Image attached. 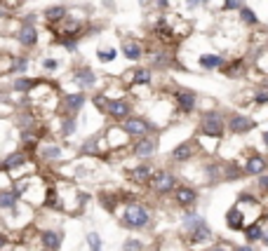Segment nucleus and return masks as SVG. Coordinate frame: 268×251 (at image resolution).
<instances>
[{"label": "nucleus", "instance_id": "nucleus-23", "mask_svg": "<svg viewBox=\"0 0 268 251\" xmlns=\"http://www.w3.org/2000/svg\"><path fill=\"white\" fill-rule=\"evenodd\" d=\"M85 106V94H68L66 97V108H68V113H75V110H80Z\"/></svg>", "mask_w": 268, "mask_h": 251}, {"label": "nucleus", "instance_id": "nucleus-38", "mask_svg": "<svg viewBox=\"0 0 268 251\" xmlns=\"http://www.w3.org/2000/svg\"><path fill=\"white\" fill-rule=\"evenodd\" d=\"M141 249V244L136 242V240H132V242H125V251H139Z\"/></svg>", "mask_w": 268, "mask_h": 251}, {"label": "nucleus", "instance_id": "nucleus-29", "mask_svg": "<svg viewBox=\"0 0 268 251\" xmlns=\"http://www.w3.org/2000/svg\"><path fill=\"white\" fill-rule=\"evenodd\" d=\"M153 66H158V68H165V66H170V56H167L165 52L153 54Z\"/></svg>", "mask_w": 268, "mask_h": 251}, {"label": "nucleus", "instance_id": "nucleus-9", "mask_svg": "<svg viewBox=\"0 0 268 251\" xmlns=\"http://www.w3.org/2000/svg\"><path fill=\"white\" fill-rule=\"evenodd\" d=\"M73 82H78L82 90H92L97 85V75H94V71L89 66H78L73 71Z\"/></svg>", "mask_w": 268, "mask_h": 251}, {"label": "nucleus", "instance_id": "nucleus-22", "mask_svg": "<svg viewBox=\"0 0 268 251\" xmlns=\"http://www.w3.org/2000/svg\"><path fill=\"white\" fill-rule=\"evenodd\" d=\"M40 82H43L40 78H36V80H33V78H17V80H14V90L17 92H31L33 87H38Z\"/></svg>", "mask_w": 268, "mask_h": 251}, {"label": "nucleus", "instance_id": "nucleus-32", "mask_svg": "<svg viewBox=\"0 0 268 251\" xmlns=\"http://www.w3.org/2000/svg\"><path fill=\"white\" fill-rule=\"evenodd\" d=\"M245 5V0H223V9L226 12H233V9H240Z\"/></svg>", "mask_w": 268, "mask_h": 251}, {"label": "nucleus", "instance_id": "nucleus-40", "mask_svg": "<svg viewBox=\"0 0 268 251\" xmlns=\"http://www.w3.org/2000/svg\"><path fill=\"white\" fill-rule=\"evenodd\" d=\"M153 5H155L158 9H167L170 7V0H153Z\"/></svg>", "mask_w": 268, "mask_h": 251}, {"label": "nucleus", "instance_id": "nucleus-11", "mask_svg": "<svg viewBox=\"0 0 268 251\" xmlns=\"http://www.w3.org/2000/svg\"><path fill=\"white\" fill-rule=\"evenodd\" d=\"M268 167V160L264 157V155H259V152H252L250 157H247V162H245V174H264Z\"/></svg>", "mask_w": 268, "mask_h": 251}, {"label": "nucleus", "instance_id": "nucleus-46", "mask_svg": "<svg viewBox=\"0 0 268 251\" xmlns=\"http://www.w3.org/2000/svg\"><path fill=\"white\" fill-rule=\"evenodd\" d=\"M2 244H5V237H0V247H2Z\"/></svg>", "mask_w": 268, "mask_h": 251}, {"label": "nucleus", "instance_id": "nucleus-45", "mask_svg": "<svg viewBox=\"0 0 268 251\" xmlns=\"http://www.w3.org/2000/svg\"><path fill=\"white\" fill-rule=\"evenodd\" d=\"M264 242H266V244H268V233H264Z\"/></svg>", "mask_w": 268, "mask_h": 251}, {"label": "nucleus", "instance_id": "nucleus-43", "mask_svg": "<svg viewBox=\"0 0 268 251\" xmlns=\"http://www.w3.org/2000/svg\"><path fill=\"white\" fill-rule=\"evenodd\" d=\"M261 141H264V146H266V148H268V129H266V132H264V134H261Z\"/></svg>", "mask_w": 268, "mask_h": 251}, {"label": "nucleus", "instance_id": "nucleus-20", "mask_svg": "<svg viewBox=\"0 0 268 251\" xmlns=\"http://www.w3.org/2000/svg\"><path fill=\"white\" fill-rule=\"evenodd\" d=\"M238 12H240V21L245 24V26H252V28L259 26V17H257V12H254L250 5H242Z\"/></svg>", "mask_w": 268, "mask_h": 251}, {"label": "nucleus", "instance_id": "nucleus-14", "mask_svg": "<svg viewBox=\"0 0 268 251\" xmlns=\"http://www.w3.org/2000/svg\"><path fill=\"white\" fill-rule=\"evenodd\" d=\"M68 17V9L64 7V5H52V7L45 9V19H47V24L52 26V24H59L64 19Z\"/></svg>", "mask_w": 268, "mask_h": 251}, {"label": "nucleus", "instance_id": "nucleus-24", "mask_svg": "<svg viewBox=\"0 0 268 251\" xmlns=\"http://www.w3.org/2000/svg\"><path fill=\"white\" fill-rule=\"evenodd\" d=\"M245 240L247 242H259V240H264V230H261V225L259 223H252L247 225V230H245Z\"/></svg>", "mask_w": 268, "mask_h": 251}, {"label": "nucleus", "instance_id": "nucleus-35", "mask_svg": "<svg viewBox=\"0 0 268 251\" xmlns=\"http://www.w3.org/2000/svg\"><path fill=\"white\" fill-rule=\"evenodd\" d=\"M43 68L45 71H57V68H59V61H57V59H45Z\"/></svg>", "mask_w": 268, "mask_h": 251}, {"label": "nucleus", "instance_id": "nucleus-33", "mask_svg": "<svg viewBox=\"0 0 268 251\" xmlns=\"http://www.w3.org/2000/svg\"><path fill=\"white\" fill-rule=\"evenodd\" d=\"M87 242H89V247H92V251H101V240H99L97 233H89L87 235Z\"/></svg>", "mask_w": 268, "mask_h": 251}, {"label": "nucleus", "instance_id": "nucleus-41", "mask_svg": "<svg viewBox=\"0 0 268 251\" xmlns=\"http://www.w3.org/2000/svg\"><path fill=\"white\" fill-rule=\"evenodd\" d=\"M59 155V148H45V157H57Z\"/></svg>", "mask_w": 268, "mask_h": 251}, {"label": "nucleus", "instance_id": "nucleus-44", "mask_svg": "<svg viewBox=\"0 0 268 251\" xmlns=\"http://www.w3.org/2000/svg\"><path fill=\"white\" fill-rule=\"evenodd\" d=\"M209 251H228V249H226V247H212Z\"/></svg>", "mask_w": 268, "mask_h": 251}, {"label": "nucleus", "instance_id": "nucleus-21", "mask_svg": "<svg viewBox=\"0 0 268 251\" xmlns=\"http://www.w3.org/2000/svg\"><path fill=\"white\" fill-rule=\"evenodd\" d=\"M212 237V230L207 228V223L202 221V223H198L193 230H191V242H205V240H209Z\"/></svg>", "mask_w": 268, "mask_h": 251}, {"label": "nucleus", "instance_id": "nucleus-25", "mask_svg": "<svg viewBox=\"0 0 268 251\" xmlns=\"http://www.w3.org/2000/svg\"><path fill=\"white\" fill-rule=\"evenodd\" d=\"M132 82L134 85H151V71L148 68H136L132 73Z\"/></svg>", "mask_w": 268, "mask_h": 251}, {"label": "nucleus", "instance_id": "nucleus-16", "mask_svg": "<svg viewBox=\"0 0 268 251\" xmlns=\"http://www.w3.org/2000/svg\"><path fill=\"white\" fill-rule=\"evenodd\" d=\"M226 223L231 230H242V225H245V218H242V211L238 206H233L228 209V214H226Z\"/></svg>", "mask_w": 268, "mask_h": 251}, {"label": "nucleus", "instance_id": "nucleus-7", "mask_svg": "<svg viewBox=\"0 0 268 251\" xmlns=\"http://www.w3.org/2000/svg\"><path fill=\"white\" fill-rule=\"evenodd\" d=\"M151 186H153V190H155V193L165 195V193H172V190H174L177 181H174V176H172L170 171H158V174H153Z\"/></svg>", "mask_w": 268, "mask_h": 251}, {"label": "nucleus", "instance_id": "nucleus-27", "mask_svg": "<svg viewBox=\"0 0 268 251\" xmlns=\"http://www.w3.org/2000/svg\"><path fill=\"white\" fill-rule=\"evenodd\" d=\"M19 198V193H0V209H5V206H12L14 202H17Z\"/></svg>", "mask_w": 268, "mask_h": 251}, {"label": "nucleus", "instance_id": "nucleus-10", "mask_svg": "<svg viewBox=\"0 0 268 251\" xmlns=\"http://www.w3.org/2000/svg\"><path fill=\"white\" fill-rule=\"evenodd\" d=\"M155 146H158V141H155L153 136H141V139L136 141V146H134V155L141 157V160H146V157H151L153 152H155Z\"/></svg>", "mask_w": 268, "mask_h": 251}, {"label": "nucleus", "instance_id": "nucleus-12", "mask_svg": "<svg viewBox=\"0 0 268 251\" xmlns=\"http://www.w3.org/2000/svg\"><path fill=\"white\" fill-rule=\"evenodd\" d=\"M198 63H200L202 71H221L226 59H223L221 54H200Z\"/></svg>", "mask_w": 268, "mask_h": 251}, {"label": "nucleus", "instance_id": "nucleus-31", "mask_svg": "<svg viewBox=\"0 0 268 251\" xmlns=\"http://www.w3.org/2000/svg\"><path fill=\"white\" fill-rule=\"evenodd\" d=\"M254 103L266 106V103H268V90H257V92H254Z\"/></svg>", "mask_w": 268, "mask_h": 251}, {"label": "nucleus", "instance_id": "nucleus-2", "mask_svg": "<svg viewBox=\"0 0 268 251\" xmlns=\"http://www.w3.org/2000/svg\"><path fill=\"white\" fill-rule=\"evenodd\" d=\"M226 127H228V132H231V134L245 136V134H250L252 129L257 127V120H252V117L245 115V113H231Z\"/></svg>", "mask_w": 268, "mask_h": 251}, {"label": "nucleus", "instance_id": "nucleus-34", "mask_svg": "<svg viewBox=\"0 0 268 251\" xmlns=\"http://www.w3.org/2000/svg\"><path fill=\"white\" fill-rule=\"evenodd\" d=\"M26 68H28V61L24 59V56H21V59H14V71L17 73H24Z\"/></svg>", "mask_w": 268, "mask_h": 251}, {"label": "nucleus", "instance_id": "nucleus-3", "mask_svg": "<svg viewBox=\"0 0 268 251\" xmlns=\"http://www.w3.org/2000/svg\"><path fill=\"white\" fill-rule=\"evenodd\" d=\"M123 129H125V134H130V136H146L148 132H151V122L148 120H143V117H125L123 120Z\"/></svg>", "mask_w": 268, "mask_h": 251}, {"label": "nucleus", "instance_id": "nucleus-30", "mask_svg": "<svg viewBox=\"0 0 268 251\" xmlns=\"http://www.w3.org/2000/svg\"><path fill=\"white\" fill-rule=\"evenodd\" d=\"M73 132H75V117H73V115H66V117H64V134L71 136Z\"/></svg>", "mask_w": 268, "mask_h": 251}, {"label": "nucleus", "instance_id": "nucleus-42", "mask_svg": "<svg viewBox=\"0 0 268 251\" xmlns=\"http://www.w3.org/2000/svg\"><path fill=\"white\" fill-rule=\"evenodd\" d=\"M2 2H5V5H9V7H17V5H21L24 0H2Z\"/></svg>", "mask_w": 268, "mask_h": 251}, {"label": "nucleus", "instance_id": "nucleus-36", "mask_svg": "<svg viewBox=\"0 0 268 251\" xmlns=\"http://www.w3.org/2000/svg\"><path fill=\"white\" fill-rule=\"evenodd\" d=\"M259 188L264 190V193H268V174H261L259 176Z\"/></svg>", "mask_w": 268, "mask_h": 251}, {"label": "nucleus", "instance_id": "nucleus-47", "mask_svg": "<svg viewBox=\"0 0 268 251\" xmlns=\"http://www.w3.org/2000/svg\"><path fill=\"white\" fill-rule=\"evenodd\" d=\"M139 2H146V0H139Z\"/></svg>", "mask_w": 268, "mask_h": 251}, {"label": "nucleus", "instance_id": "nucleus-26", "mask_svg": "<svg viewBox=\"0 0 268 251\" xmlns=\"http://www.w3.org/2000/svg\"><path fill=\"white\" fill-rule=\"evenodd\" d=\"M26 162V155L24 152H14V155H9L7 160H5V169H14V167H19V164H24Z\"/></svg>", "mask_w": 268, "mask_h": 251}, {"label": "nucleus", "instance_id": "nucleus-1", "mask_svg": "<svg viewBox=\"0 0 268 251\" xmlns=\"http://www.w3.org/2000/svg\"><path fill=\"white\" fill-rule=\"evenodd\" d=\"M200 132L207 139H221L226 132V117L219 110H207L205 115L200 117Z\"/></svg>", "mask_w": 268, "mask_h": 251}, {"label": "nucleus", "instance_id": "nucleus-37", "mask_svg": "<svg viewBox=\"0 0 268 251\" xmlns=\"http://www.w3.org/2000/svg\"><path fill=\"white\" fill-rule=\"evenodd\" d=\"M207 0H186V7L188 9H196V7H200V5H205Z\"/></svg>", "mask_w": 268, "mask_h": 251}, {"label": "nucleus", "instance_id": "nucleus-28", "mask_svg": "<svg viewBox=\"0 0 268 251\" xmlns=\"http://www.w3.org/2000/svg\"><path fill=\"white\" fill-rule=\"evenodd\" d=\"M116 50H113V47H111V50H99L97 52V59L101 63H108V61H113V59H116Z\"/></svg>", "mask_w": 268, "mask_h": 251}, {"label": "nucleus", "instance_id": "nucleus-19", "mask_svg": "<svg viewBox=\"0 0 268 251\" xmlns=\"http://www.w3.org/2000/svg\"><path fill=\"white\" fill-rule=\"evenodd\" d=\"M132 181L134 183H148V181L153 179V171H151V167L148 164H139L136 169H132Z\"/></svg>", "mask_w": 268, "mask_h": 251}, {"label": "nucleus", "instance_id": "nucleus-4", "mask_svg": "<svg viewBox=\"0 0 268 251\" xmlns=\"http://www.w3.org/2000/svg\"><path fill=\"white\" fill-rule=\"evenodd\" d=\"M106 113H108V117H113L116 122H123L125 117H130L132 106H130L125 99H106Z\"/></svg>", "mask_w": 268, "mask_h": 251}, {"label": "nucleus", "instance_id": "nucleus-48", "mask_svg": "<svg viewBox=\"0 0 268 251\" xmlns=\"http://www.w3.org/2000/svg\"><path fill=\"white\" fill-rule=\"evenodd\" d=\"M250 251H252V249H250Z\"/></svg>", "mask_w": 268, "mask_h": 251}, {"label": "nucleus", "instance_id": "nucleus-6", "mask_svg": "<svg viewBox=\"0 0 268 251\" xmlns=\"http://www.w3.org/2000/svg\"><path fill=\"white\" fill-rule=\"evenodd\" d=\"M125 223L130 228H143V225L148 223V211L139 204H130L125 209Z\"/></svg>", "mask_w": 268, "mask_h": 251}, {"label": "nucleus", "instance_id": "nucleus-18", "mask_svg": "<svg viewBox=\"0 0 268 251\" xmlns=\"http://www.w3.org/2000/svg\"><path fill=\"white\" fill-rule=\"evenodd\" d=\"M174 198H177V202L181 206H188V204H193V202L198 200V193L193 188H177Z\"/></svg>", "mask_w": 268, "mask_h": 251}, {"label": "nucleus", "instance_id": "nucleus-13", "mask_svg": "<svg viewBox=\"0 0 268 251\" xmlns=\"http://www.w3.org/2000/svg\"><path fill=\"white\" fill-rule=\"evenodd\" d=\"M123 54H125L127 61H139L143 54V47L136 43V40H125L123 43Z\"/></svg>", "mask_w": 268, "mask_h": 251}, {"label": "nucleus", "instance_id": "nucleus-17", "mask_svg": "<svg viewBox=\"0 0 268 251\" xmlns=\"http://www.w3.org/2000/svg\"><path fill=\"white\" fill-rule=\"evenodd\" d=\"M62 244V235L54 233V230H45L43 233V247L45 251H57Z\"/></svg>", "mask_w": 268, "mask_h": 251}, {"label": "nucleus", "instance_id": "nucleus-39", "mask_svg": "<svg viewBox=\"0 0 268 251\" xmlns=\"http://www.w3.org/2000/svg\"><path fill=\"white\" fill-rule=\"evenodd\" d=\"M9 17V5H5L2 0H0V19H7Z\"/></svg>", "mask_w": 268, "mask_h": 251}, {"label": "nucleus", "instance_id": "nucleus-8", "mask_svg": "<svg viewBox=\"0 0 268 251\" xmlns=\"http://www.w3.org/2000/svg\"><path fill=\"white\" fill-rule=\"evenodd\" d=\"M17 40L24 47H36V43H38V28L31 24V19H28V21H24V24L19 26Z\"/></svg>", "mask_w": 268, "mask_h": 251}, {"label": "nucleus", "instance_id": "nucleus-15", "mask_svg": "<svg viewBox=\"0 0 268 251\" xmlns=\"http://www.w3.org/2000/svg\"><path fill=\"white\" fill-rule=\"evenodd\" d=\"M193 141H184V144H179L174 151H172V157L177 162H186V160H191L193 157Z\"/></svg>", "mask_w": 268, "mask_h": 251}, {"label": "nucleus", "instance_id": "nucleus-5", "mask_svg": "<svg viewBox=\"0 0 268 251\" xmlns=\"http://www.w3.org/2000/svg\"><path fill=\"white\" fill-rule=\"evenodd\" d=\"M174 103L181 113H193L198 106V94L191 90H177L174 92Z\"/></svg>", "mask_w": 268, "mask_h": 251}]
</instances>
